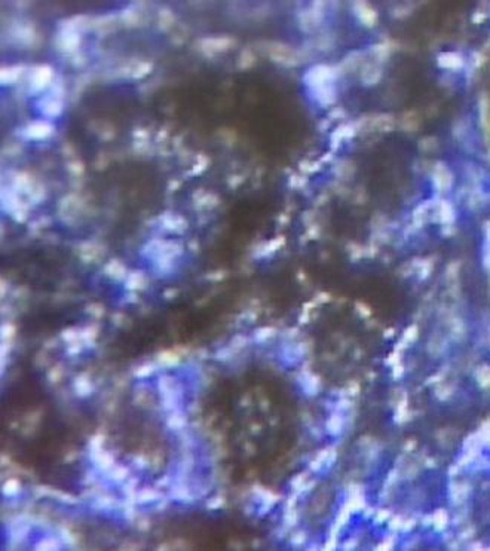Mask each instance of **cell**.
Returning <instances> with one entry per match:
<instances>
[{"label": "cell", "mask_w": 490, "mask_h": 551, "mask_svg": "<svg viewBox=\"0 0 490 551\" xmlns=\"http://www.w3.org/2000/svg\"><path fill=\"white\" fill-rule=\"evenodd\" d=\"M158 498H161V493L153 489L141 490V492L138 493V501H140V502H152V501L158 499Z\"/></svg>", "instance_id": "5b68a950"}, {"label": "cell", "mask_w": 490, "mask_h": 551, "mask_svg": "<svg viewBox=\"0 0 490 551\" xmlns=\"http://www.w3.org/2000/svg\"><path fill=\"white\" fill-rule=\"evenodd\" d=\"M37 548L39 550H49V548H58V542H55V541H43V542H40V544H37Z\"/></svg>", "instance_id": "9c48e42d"}, {"label": "cell", "mask_w": 490, "mask_h": 551, "mask_svg": "<svg viewBox=\"0 0 490 551\" xmlns=\"http://www.w3.org/2000/svg\"><path fill=\"white\" fill-rule=\"evenodd\" d=\"M18 489H19L18 481H15V480H9V481H6V483H5V486H3V493H5V495H12V493H16Z\"/></svg>", "instance_id": "52a82bcc"}, {"label": "cell", "mask_w": 490, "mask_h": 551, "mask_svg": "<svg viewBox=\"0 0 490 551\" xmlns=\"http://www.w3.org/2000/svg\"><path fill=\"white\" fill-rule=\"evenodd\" d=\"M186 416H184L182 412H179V410H174L172 413L169 414L168 416V421H167V424H168V427L171 429H174V431H179V429H182L186 427Z\"/></svg>", "instance_id": "3957f363"}, {"label": "cell", "mask_w": 490, "mask_h": 551, "mask_svg": "<svg viewBox=\"0 0 490 551\" xmlns=\"http://www.w3.org/2000/svg\"><path fill=\"white\" fill-rule=\"evenodd\" d=\"M92 459H94V462H95L101 470H108V468H112V465H113L112 456L107 455V453H104V452H101L100 447L95 449V450H92Z\"/></svg>", "instance_id": "7a4b0ae2"}, {"label": "cell", "mask_w": 490, "mask_h": 551, "mask_svg": "<svg viewBox=\"0 0 490 551\" xmlns=\"http://www.w3.org/2000/svg\"><path fill=\"white\" fill-rule=\"evenodd\" d=\"M75 389H76V392L79 394V395H86V394H90L92 391V386H91V383L88 382L86 379H77L76 383H75Z\"/></svg>", "instance_id": "8992f818"}, {"label": "cell", "mask_w": 490, "mask_h": 551, "mask_svg": "<svg viewBox=\"0 0 490 551\" xmlns=\"http://www.w3.org/2000/svg\"><path fill=\"white\" fill-rule=\"evenodd\" d=\"M159 392H161L164 407L167 410L174 412L179 404V389H177V385L174 383V379L168 378V376H162L159 379Z\"/></svg>", "instance_id": "6da1fadb"}, {"label": "cell", "mask_w": 490, "mask_h": 551, "mask_svg": "<svg viewBox=\"0 0 490 551\" xmlns=\"http://www.w3.org/2000/svg\"><path fill=\"white\" fill-rule=\"evenodd\" d=\"M110 475L113 477V480H123L128 475V470L123 467H116L110 471Z\"/></svg>", "instance_id": "ba28073f"}, {"label": "cell", "mask_w": 490, "mask_h": 551, "mask_svg": "<svg viewBox=\"0 0 490 551\" xmlns=\"http://www.w3.org/2000/svg\"><path fill=\"white\" fill-rule=\"evenodd\" d=\"M29 131H30V134H29L30 137L42 138L46 137L52 131V126H49L48 123H34V125L29 126Z\"/></svg>", "instance_id": "277c9868"}]
</instances>
